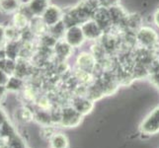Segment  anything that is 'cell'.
Wrapping results in <instances>:
<instances>
[{"instance_id":"6da1fadb","label":"cell","mask_w":159,"mask_h":148,"mask_svg":"<svg viewBox=\"0 0 159 148\" xmlns=\"http://www.w3.org/2000/svg\"><path fill=\"white\" fill-rule=\"evenodd\" d=\"M135 41L139 47L154 52L159 47L158 33L148 26H141L135 32Z\"/></svg>"},{"instance_id":"7a4b0ae2","label":"cell","mask_w":159,"mask_h":148,"mask_svg":"<svg viewBox=\"0 0 159 148\" xmlns=\"http://www.w3.org/2000/svg\"><path fill=\"white\" fill-rule=\"evenodd\" d=\"M139 131L143 135H154L159 132V106L143 119L139 124Z\"/></svg>"},{"instance_id":"3957f363","label":"cell","mask_w":159,"mask_h":148,"mask_svg":"<svg viewBox=\"0 0 159 148\" xmlns=\"http://www.w3.org/2000/svg\"><path fill=\"white\" fill-rule=\"evenodd\" d=\"M82 120H83V116L76 111L72 106L65 107L61 110L59 124L62 128H76L82 123Z\"/></svg>"},{"instance_id":"277c9868","label":"cell","mask_w":159,"mask_h":148,"mask_svg":"<svg viewBox=\"0 0 159 148\" xmlns=\"http://www.w3.org/2000/svg\"><path fill=\"white\" fill-rule=\"evenodd\" d=\"M63 40L72 47H79L83 45L84 42L86 41L85 36L83 34V31H82L80 25L71 26L69 28H67Z\"/></svg>"},{"instance_id":"5b68a950","label":"cell","mask_w":159,"mask_h":148,"mask_svg":"<svg viewBox=\"0 0 159 148\" xmlns=\"http://www.w3.org/2000/svg\"><path fill=\"white\" fill-rule=\"evenodd\" d=\"M81 29L83 31L85 39L87 41H98L104 36V32L100 28V26L97 24L94 19H89L82 23Z\"/></svg>"},{"instance_id":"8992f818","label":"cell","mask_w":159,"mask_h":148,"mask_svg":"<svg viewBox=\"0 0 159 148\" xmlns=\"http://www.w3.org/2000/svg\"><path fill=\"white\" fill-rule=\"evenodd\" d=\"M76 65L80 70L93 73V71H95L96 69L97 59L94 54L91 52H81L76 58Z\"/></svg>"},{"instance_id":"52a82bcc","label":"cell","mask_w":159,"mask_h":148,"mask_svg":"<svg viewBox=\"0 0 159 148\" xmlns=\"http://www.w3.org/2000/svg\"><path fill=\"white\" fill-rule=\"evenodd\" d=\"M63 13L57 6H48L45 13L43 14V21L48 27H52L57 25L59 22H61L63 19Z\"/></svg>"},{"instance_id":"ba28073f","label":"cell","mask_w":159,"mask_h":148,"mask_svg":"<svg viewBox=\"0 0 159 148\" xmlns=\"http://www.w3.org/2000/svg\"><path fill=\"white\" fill-rule=\"evenodd\" d=\"M71 106L84 117L86 114H88L92 112L93 108H94V102L87 97L77 96L76 98L73 99Z\"/></svg>"},{"instance_id":"9c48e42d","label":"cell","mask_w":159,"mask_h":148,"mask_svg":"<svg viewBox=\"0 0 159 148\" xmlns=\"http://www.w3.org/2000/svg\"><path fill=\"white\" fill-rule=\"evenodd\" d=\"M97 24L100 26V28L103 30V32H107L111 27L113 26L111 17H110V13H109V9L104 8V7H99L96 12L93 15V18Z\"/></svg>"},{"instance_id":"30bf717a","label":"cell","mask_w":159,"mask_h":148,"mask_svg":"<svg viewBox=\"0 0 159 148\" xmlns=\"http://www.w3.org/2000/svg\"><path fill=\"white\" fill-rule=\"evenodd\" d=\"M50 141L52 148H68L69 146L67 136L61 132L53 133L52 136L50 138Z\"/></svg>"},{"instance_id":"8fae6325","label":"cell","mask_w":159,"mask_h":148,"mask_svg":"<svg viewBox=\"0 0 159 148\" xmlns=\"http://www.w3.org/2000/svg\"><path fill=\"white\" fill-rule=\"evenodd\" d=\"M56 51L58 54L59 57H61L62 59H65L69 57L73 52V47L70 45L65 42L64 40L62 42H58L56 45Z\"/></svg>"},{"instance_id":"7c38bea8","label":"cell","mask_w":159,"mask_h":148,"mask_svg":"<svg viewBox=\"0 0 159 148\" xmlns=\"http://www.w3.org/2000/svg\"><path fill=\"white\" fill-rule=\"evenodd\" d=\"M48 7V0H32L30 5L32 12L37 16L43 15Z\"/></svg>"},{"instance_id":"4fadbf2b","label":"cell","mask_w":159,"mask_h":148,"mask_svg":"<svg viewBox=\"0 0 159 148\" xmlns=\"http://www.w3.org/2000/svg\"><path fill=\"white\" fill-rule=\"evenodd\" d=\"M98 4H99L100 7H104V8H111L113 6H116V5H119L120 0H97Z\"/></svg>"},{"instance_id":"5bb4252c","label":"cell","mask_w":159,"mask_h":148,"mask_svg":"<svg viewBox=\"0 0 159 148\" xmlns=\"http://www.w3.org/2000/svg\"><path fill=\"white\" fill-rule=\"evenodd\" d=\"M149 77H150V81L152 82V83L154 84L157 88H159V71L156 73L150 74Z\"/></svg>"},{"instance_id":"9a60e30c","label":"cell","mask_w":159,"mask_h":148,"mask_svg":"<svg viewBox=\"0 0 159 148\" xmlns=\"http://www.w3.org/2000/svg\"><path fill=\"white\" fill-rule=\"evenodd\" d=\"M153 23L157 28H159V8H157L155 12L153 13Z\"/></svg>"},{"instance_id":"2e32d148","label":"cell","mask_w":159,"mask_h":148,"mask_svg":"<svg viewBox=\"0 0 159 148\" xmlns=\"http://www.w3.org/2000/svg\"><path fill=\"white\" fill-rule=\"evenodd\" d=\"M97 47H98V49H100V51H101L102 52H106V51H105V48H104L103 46L97 45ZM93 54H94V56H95V57H97V58H96L97 60L99 59V56H101V54H100L99 52H95V53H93Z\"/></svg>"}]
</instances>
